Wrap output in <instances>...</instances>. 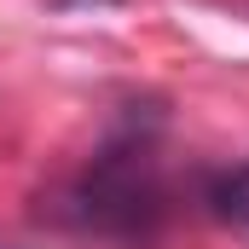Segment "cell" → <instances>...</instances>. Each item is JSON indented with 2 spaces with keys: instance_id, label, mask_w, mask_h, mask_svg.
Wrapping results in <instances>:
<instances>
[{
  "instance_id": "obj_1",
  "label": "cell",
  "mask_w": 249,
  "mask_h": 249,
  "mask_svg": "<svg viewBox=\"0 0 249 249\" xmlns=\"http://www.w3.org/2000/svg\"><path fill=\"white\" fill-rule=\"evenodd\" d=\"M162 209V174H157V145L145 133H127L105 145L87 174L75 180V214L99 226H151Z\"/></svg>"
},
{
  "instance_id": "obj_2",
  "label": "cell",
  "mask_w": 249,
  "mask_h": 249,
  "mask_svg": "<svg viewBox=\"0 0 249 249\" xmlns=\"http://www.w3.org/2000/svg\"><path fill=\"white\" fill-rule=\"evenodd\" d=\"M220 209H226V220H238V226L249 232V162L220 186Z\"/></svg>"
}]
</instances>
